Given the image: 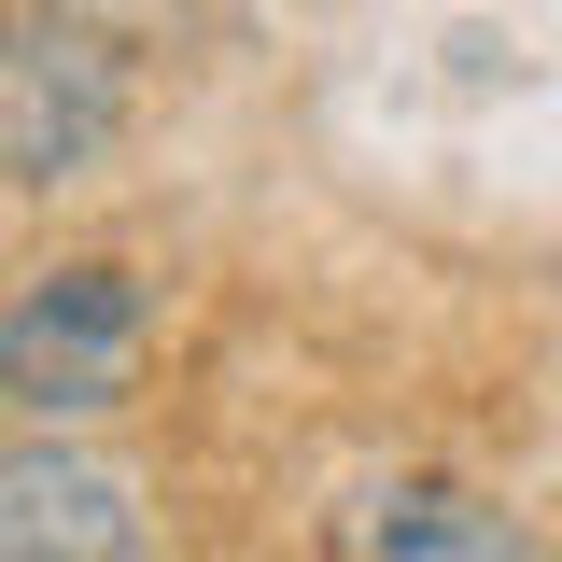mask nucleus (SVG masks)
<instances>
[{
  "mask_svg": "<svg viewBox=\"0 0 562 562\" xmlns=\"http://www.w3.org/2000/svg\"><path fill=\"white\" fill-rule=\"evenodd\" d=\"M140 351H155V310H140V281L99 268V254H57V268H29L0 295V394H14L29 436H70V422L127 408Z\"/></svg>",
  "mask_w": 562,
  "mask_h": 562,
  "instance_id": "1",
  "label": "nucleus"
},
{
  "mask_svg": "<svg viewBox=\"0 0 562 562\" xmlns=\"http://www.w3.org/2000/svg\"><path fill=\"white\" fill-rule=\"evenodd\" d=\"M113 140H127V43L57 14V0H29L14 43H0V183L14 198L99 183Z\"/></svg>",
  "mask_w": 562,
  "mask_h": 562,
  "instance_id": "2",
  "label": "nucleus"
},
{
  "mask_svg": "<svg viewBox=\"0 0 562 562\" xmlns=\"http://www.w3.org/2000/svg\"><path fill=\"white\" fill-rule=\"evenodd\" d=\"M155 520H140V479L85 436H14L0 464V562H140Z\"/></svg>",
  "mask_w": 562,
  "mask_h": 562,
  "instance_id": "3",
  "label": "nucleus"
},
{
  "mask_svg": "<svg viewBox=\"0 0 562 562\" xmlns=\"http://www.w3.org/2000/svg\"><path fill=\"white\" fill-rule=\"evenodd\" d=\"M338 562H549V549L464 479H366L338 506Z\"/></svg>",
  "mask_w": 562,
  "mask_h": 562,
  "instance_id": "4",
  "label": "nucleus"
},
{
  "mask_svg": "<svg viewBox=\"0 0 562 562\" xmlns=\"http://www.w3.org/2000/svg\"><path fill=\"white\" fill-rule=\"evenodd\" d=\"M57 14H85V29H113V43H140V29H169L183 0H57Z\"/></svg>",
  "mask_w": 562,
  "mask_h": 562,
  "instance_id": "5",
  "label": "nucleus"
}]
</instances>
